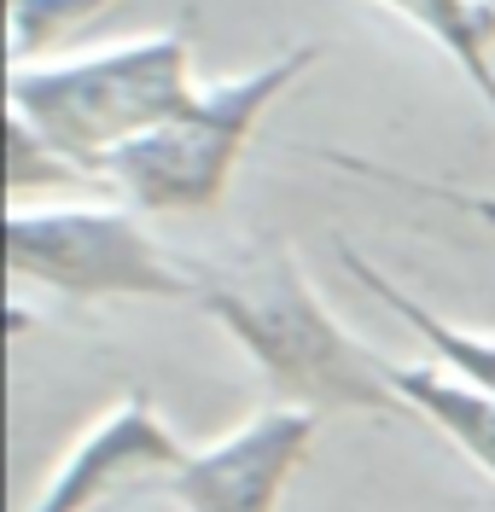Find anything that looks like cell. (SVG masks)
Instances as JSON below:
<instances>
[{
    "instance_id": "1",
    "label": "cell",
    "mask_w": 495,
    "mask_h": 512,
    "mask_svg": "<svg viewBox=\"0 0 495 512\" xmlns=\"http://www.w3.org/2000/svg\"><path fill=\"white\" fill-rule=\"evenodd\" d=\"M193 280V309H204L251 355L274 402L315 408L321 419L408 408L385 379V355H373L338 326L286 245H251L216 262H193Z\"/></svg>"
},
{
    "instance_id": "2",
    "label": "cell",
    "mask_w": 495,
    "mask_h": 512,
    "mask_svg": "<svg viewBox=\"0 0 495 512\" xmlns=\"http://www.w3.org/2000/svg\"><path fill=\"white\" fill-rule=\"evenodd\" d=\"M193 94V47L175 30L18 59L6 76L12 117H24L35 134H47L94 181H105V158L117 146H129L134 134L175 117Z\"/></svg>"
},
{
    "instance_id": "3",
    "label": "cell",
    "mask_w": 495,
    "mask_h": 512,
    "mask_svg": "<svg viewBox=\"0 0 495 512\" xmlns=\"http://www.w3.org/2000/svg\"><path fill=\"white\" fill-rule=\"evenodd\" d=\"M321 59L315 41H297L274 59L239 70L216 88H198L175 117L134 134L105 158V181L123 204L152 210V216H187V210H216L228 192L245 146L257 140L263 117L297 88V76Z\"/></svg>"
},
{
    "instance_id": "4",
    "label": "cell",
    "mask_w": 495,
    "mask_h": 512,
    "mask_svg": "<svg viewBox=\"0 0 495 512\" xmlns=\"http://www.w3.org/2000/svg\"><path fill=\"white\" fill-rule=\"evenodd\" d=\"M12 280L76 303H193V268L146 233L134 204H12L6 216Z\"/></svg>"
},
{
    "instance_id": "5",
    "label": "cell",
    "mask_w": 495,
    "mask_h": 512,
    "mask_svg": "<svg viewBox=\"0 0 495 512\" xmlns=\"http://www.w3.org/2000/svg\"><path fill=\"white\" fill-rule=\"evenodd\" d=\"M315 431H321L315 408L268 402L228 437L193 448L164 489L181 512H280V495L292 489Z\"/></svg>"
},
{
    "instance_id": "6",
    "label": "cell",
    "mask_w": 495,
    "mask_h": 512,
    "mask_svg": "<svg viewBox=\"0 0 495 512\" xmlns=\"http://www.w3.org/2000/svg\"><path fill=\"white\" fill-rule=\"evenodd\" d=\"M187 454L193 448L169 431V419L134 390V396H123L111 414L94 419L70 443V454L59 460V472L41 483V495L24 512H94L105 501H117L123 489L169 483L181 472Z\"/></svg>"
},
{
    "instance_id": "7",
    "label": "cell",
    "mask_w": 495,
    "mask_h": 512,
    "mask_svg": "<svg viewBox=\"0 0 495 512\" xmlns=\"http://www.w3.org/2000/svg\"><path fill=\"white\" fill-rule=\"evenodd\" d=\"M385 379L414 414H426L472 466L495 478V390L461 379L443 361H385Z\"/></svg>"
},
{
    "instance_id": "8",
    "label": "cell",
    "mask_w": 495,
    "mask_h": 512,
    "mask_svg": "<svg viewBox=\"0 0 495 512\" xmlns=\"http://www.w3.org/2000/svg\"><path fill=\"white\" fill-rule=\"evenodd\" d=\"M344 268L356 274V286H362L373 303H385V309L420 338V350H431V361H443V367H455L461 379L495 390V332H478V326H461V320L426 309L414 291L396 286L385 268H373V262H367L362 251H350V245H344Z\"/></svg>"
},
{
    "instance_id": "9",
    "label": "cell",
    "mask_w": 495,
    "mask_h": 512,
    "mask_svg": "<svg viewBox=\"0 0 495 512\" xmlns=\"http://www.w3.org/2000/svg\"><path fill=\"white\" fill-rule=\"evenodd\" d=\"M396 12L408 30H420L443 59L472 82V94L495 117V6L490 0H373Z\"/></svg>"
},
{
    "instance_id": "10",
    "label": "cell",
    "mask_w": 495,
    "mask_h": 512,
    "mask_svg": "<svg viewBox=\"0 0 495 512\" xmlns=\"http://www.w3.org/2000/svg\"><path fill=\"white\" fill-rule=\"evenodd\" d=\"M117 0H12L6 24H12V64L53 53L70 30L94 24L99 12H111Z\"/></svg>"
},
{
    "instance_id": "11",
    "label": "cell",
    "mask_w": 495,
    "mask_h": 512,
    "mask_svg": "<svg viewBox=\"0 0 495 512\" xmlns=\"http://www.w3.org/2000/svg\"><path fill=\"white\" fill-rule=\"evenodd\" d=\"M12 134V169H6V181H12V198H24L30 187H70V181H94L82 163H70L47 134H35L24 117H12L6 123Z\"/></svg>"
}]
</instances>
